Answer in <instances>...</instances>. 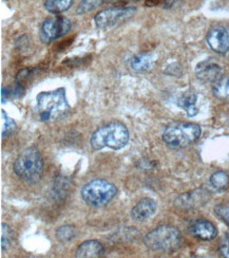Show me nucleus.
Instances as JSON below:
<instances>
[{
  "mask_svg": "<svg viewBox=\"0 0 229 258\" xmlns=\"http://www.w3.org/2000/svg\"><path fill=\"white\" fill-rule=\"evenodd\" d=\"M36 110L43 122L60 119L70 110V105L64 88L53 91L40 92L36 96Z\"/></svg>",
  "mask_w": 229,
  "mask_h": 258,
  "instance_id": "1",
  "label": "nucleus"
},
{
  "mask_svg": "<svg viewBox=\"0 0 229 258\" xmlns=\"http://www.w3.org/2000/svg\"><path fill=\"white\" fill-rule=\"evenodd\" d=\"M129 142V132L121 122H111L95 131L90 144L94 150L109 147L114 150L122 149Z\"/></svg>",
  "mask_w": 229,
  "mask_h": 258,
  "instance_id": "2",
  "label": "nucleus"
},
{
  "mask_svg": "<svg viewBox=\"0 0 229 258\" xmlns=\"http://www.w3.org/2000/svg\"><path fill=\"white\" fill-rule=\"evenodd\" d=\"M14 173L28 183H37L43 174V159L39 150L32 146L20 153L13 165Z\"/></svg>",
  "mask_w": 229,
  "mask_h": 258,
  "instance_id": "3",
  "label": "nucleus"
},
{
  "mask_svg": "<svg viewBox=\"0 0 229 258\" xmlns=\"http://www.w3.org/2000/svg\"><path fill=\"white\" fill-rule=\"evenodd\" d=\"M202 129L198 124L189 122H174L169 124L163 133V141L172 148H185L198 141Z\"/></svg>",
  "mask_w": 229,
  "mask_h": 258,
  "instance_id": "4",
  "label": "nucleus"
},
{
  "mask_svg": "<svg viewBox=\"0 0 229 258\" xmlns=\"http://www.w3.org/2000/svg\"><path fill=\"white\" fill-rule=\"evenodd\" d=\"M144 242L148 249L155 252H172L181 245L182 235L176 227L161 225L145 236Z\"/></svg>",
  "mask_w": 229,
  "mask_h": 258,
  "instance_id": "5",
  "label": "nucleus"
},
{
  "mask_svg": "<svg viewBox=\"0 0 229 258\" xmlns=\"http://www.w3.org/2000/svg\"><path fill=\"white\" fill-rule=\"evenodd\" d=\"M116 186L104 179H95L87 183L81 190L82 199L93 208H103L116 196Z\"/></svg>",
  "mask_w": 229,
  "mask_h": 258,
  "instance_id": "6",
  "label": "nucleus"
},
{
  "mask_svg": "<svg viewBox=\"0 0 229 258\" xmlns=\"http://www.w3.org/2000/svg\"><path fill=\"white\" fill-rule=\"evenodd\" d=\"M71 26L72 25L70 19L65 17H49L43 21L40 27V39L43 42H50L58 39L68 33L71 29Z\"/></svg>",
  "mask_w": 229,
  "mask_h": 258,
  "instance_id": "7",
  "label": "nucleus"
},
{
  "mask_svg": "<svg viewBox=\"0 0 229 258\" xmlns=\"http://www.w3.org/2000/svg\"><path fill=\"white\" fill-rule=\"evenodd\" d=\"M135 12L134 8H111L101 11L94 17L95 24L100 29L112 28L122 20L129 18Z\"/></svg>",
  "mask_w": 229,
  "mask_h": 258,
  "instance_id": "8",
  "label": "nucleus"
},
{
  "mask_svg": "<svg viewBox=\"0 0 229 258\" xmlns=\"http://www.w3.org/2000/svg\"><path fill=\"white\" fill-rule=\"evenodd\" d=\"M211 198V194L206 188H196L184 192L174 200V206L180 210H194L204 207Z\"/></svg>",
  "mask_w": 229,
  "mask_h": 258,
  "instance_id": "9",
  "label": "nucleus"
},
{
  "mask_svg": "<svg viewBox=\"0 0 229 258\" xmlns=\"http://www.w3.org/2000/svg\"><path fill=\"white\" fill-rule=\"evenodd\" d=\"M206 40L212 51L219 54H225L229 51V27H212L207 33Z\"/></svg>",
  "mask_w": 229,
  "mask_h": 258,
  "instance_id": "10",
  "label": "nucleus"
},
{
  "mask_svg": "<svg viewBox=\"0 0 229 258\" xmlns=\"http://www.w3.org/2000/svg\"><path fill=\"white\" fill-rule=\"evenodd\" d=\"M223 69L214 59H206L196 64L195 75L203 83H216L221 79Z\"/></svg>",
  "mask_w": 229,
  "mask_h": 258,
  "instance_id": "11",
  "label": "nucleus"
},
{
  "mask_svg": "<svg viewBox=\"0 0 229 258\" xmlns=\"http://www.w3.org/2000/svg\"><path fill=\"white\" fill-rule=\"evenodd\" d=\"M158 209L157 202L151 198L140 199L136 206L131 210V217L134 221L144 222L150 219L156 214Z\"/></svg>",
  "mask_w": 229,
  "mask_h": 258,
  "instance_id": "12",
  "label": "nucleus"
},
{
  "mask_svg": "<svg viewBox=\"0 0 229 258\" xmlns=\"http://www.w3.org/2000/svg\"><path fill=\"white\" fill-rule=\"evenodd\" d=\"M189 233L200 240L210 241L216 237L217 230L215 225L208 220H198L190 225Z\"/></svg>",
  "mask_w": 229,
  "mask_h": 258,
  "instance_id": "13",
  "label": "nucleus"
},
{
  "mask_svg": "<svg viewBox=\"0 0 229 258\" xmlns=\"http://www.w3.org/2000/svg\"><path fill=\"white\" fill-rule=\"evenodd\" d=\"M105 253L104 245L97 240L84 241L76 250L75 256L78 258H98Z\"/></svg>",
  "mask_w": 229,
  "mask_h": 258,
  "instance_id": "14",
  "label": "nucleus"
},
{
  "mask_svg": "<svg viewBox=\"0 0 229 258\" xmlns=\"http://www.w3.org/2000/svg\"><path fill=\"white\" fill-rule=\"evenodd\" d=\"M196 102H198V95L191 90L183 92L178 99L179 107L186 111L188 116H194L199 113Z\"/></svg>",
  "mask_w": 229,
  "mask_h": 258,
  "instance_id": "15",
  "label": "nucleus"
},
{
  "mask_svg": "<svg viewBox=\"0 0 229 258\" xmlns=\"http://www.w3.org/2000/svg\"><path fill=\"white\" fill-rule=\"evenodd\" d=\"M155 63V56L150 53H139L130 60V67L133 71L141 73L152 68Z\"/></svg>",
  "mask_w": 229,
  "mask_h": 258,
  "instance_id": "16",
  "label": "nucleus"
},
{
  "mask_svg": "<svg viewBox=\"0 0 229 258\" xmlns=\"http://www.w3.org/2000/svg\"><path fill=\"white\" fill-rule=\"evenodd\" d=\"M212 91L216 99L223 102H229V77L222 78L214 83Z\"/></svg>",
  "mask_w": 229,
  "mask_h": 258,
  "instance_id": "17",
  "label": "nucleus"
},
{
  "mask_svg": "<svg viewBox=\"0 0 229 258\" xmlns=\"http://www.w3.org/2000/svg\"><path fill=\"white\" fill-rule=\"evenodd\" d=\"M209 183L215 190H225L229 186V175L223 170L215 171L210 176Z\"/></svg>",
  "mask_w": 229,
  "mask_h": 258,
  "instance_id": "18",
  "label": "nucleus"
},
{
  "mask_svg": "<svg viewBox=\"0 0 229 258\" xmlns=\"http://www.w3.org/2000/svg\"><path fill=\"white\" fill-rule=\"evenodd\" d=\"M73 0H46L45 8L52 14H59L69 10Z\"/></svg>",
  "mask_w": 229,
  "mask_h": 258,
  "instance_id": "19",
  "label": "nucleus"
},
{
  "mask_svg": "<svg viewBox=\"0 0 229 258\" xmlns=\"http://www.w3.org/2000/svg\"><path fill=\"white\" fill-rule=\"evenodd\" d=\"M76 234H78V232H76L75 227L70 224L61 225L60 228L56 230V237L62 243H67L72 239H74Z\"/></svg>",
  "mask_w": 229,
  "mask_h": 258,
  "instance_id": "20",
  "label": "nucleus"
},
{
  "mask_svg": "<svg viewBox=\"0 0 229 258\" xmlns=\"http://www.w3.org/2000/svg\"><path fill=\"white\" fill-rule=\"evenodd\" d=\"M104 3V0H82L80 5L76 9V14L84 15L87 13H90L95 9L100 8Z\"/></svg>",
  "mask_w": 229,
  "mask_h": 258,
  "instance_id": "21",
  "label": "nucleus"
},
{
  "mask_svg": "<svg viewBox=\"0 0 229 258\" xmlns=\"http://www.w3.org/2000/svg\"><path fill=\"white\" fill-rule=\"evenodd\" d=\"M16 128V124L14 120L5 112V110H2V135L3 138L8 137L9 135L12 134Z\"/></svg>",
  "mask_w": 229,
  "mask_h": 258,
  "instance_id": "22",
  "label": "nucleus"
},
{
  "mask_svg": "<svg viewBox=\"0 0 229 258\" xmlns=\"http://www.w3.org/2000/svg\"><path fill=\"white\" fill-rule=\"evenodd\" d=\"M13 236H14V233L12 230H11L9 225L6 223H3L2 224V250L3 251H7L10 248V245L12 244Z\"/></svg>",
  "mask_w": 229,
  "mask_h": 258,
  "instance_id": "23",
  "label": "nucleus"
},
{
  "mask_svg": "<svg viewBox=\"0 0 229 258\" xmlns=\"http://www.w3.org/2000/svg\"><path fill=\"white\" fill-rule=\"evenodd\" d=\"M214 214L223 222L229 225V202L220 203L214 207Z\"/></svg>",
  "mask_w": 229,
  "mask_h": 258,
  "instance_id": "24",
  "label": "nucleus"
},
{
  "mask_svg": "<svg viewBox=\"0 0 229 258\" xmlns=\"http://www.w3.org/2000/svg\"><path fill=\"white\" fill-rule=\"evenodd\" d=\"M220 251H221L222 256H224V257H226V258H229V237H227V238L221 243Z\"/></svg>",
  "mask_w": 229,
  "mask_h": 258,
  "instance_id": "25",
  "label": "nucleus"
}]
</instances>
